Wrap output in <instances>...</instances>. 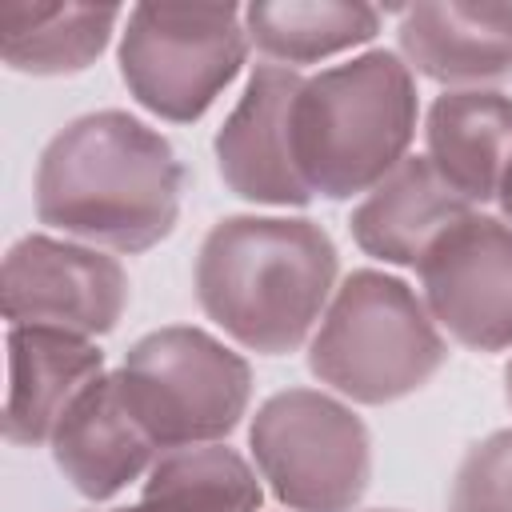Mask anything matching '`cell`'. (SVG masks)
<instances>
[{
	"instance_id": "obj_1",
	"label": "cell",
	"mask_w": 512,
	"mask_h": 512,
	"mask_svg": "<svg viewBox=\"0 0 512 512\" xmlns=\"http://www.w3.org/2000/svg\"><path fill=\"white\" fill-rule=\"evenodd\" d=\"M184 168L172 144L128 112H88L64 124L36 164L40 224L112 248L148 252L180 216Z\"/></svg>"
},
{
	"instance_id": "obj_2",
	"label": "cell",
	"mask_w": 512,
	"mask_h": 512,
	"mask_svg": "<svg viewBox=\"0 0 512 512\" xmlns=\"http://www.w3.org/2000/svg\"><path fill=\"white\" fill-rule=\"evenodd\" d=\"M336 244L304 216H228L196 256V300L212 324L260 356L296 352L324 320Z\"/></svg>"
},
{
	"instance_id": "obj_3",
	"label": "cell",
	"mask_w": 512,
	"mask_h": 512,
	"mask_svg": "<svg viewBox=\"0 0 512 512\" xmlns=\"http://www.w3.org/2000/svg\"><path fill=\"white\" fill-rule=\"evenodd\" d=\"M416 80L396 52H364L304 76L292 104V156L312 196L372 192L416 136Z\"/></svg>"
},
{
	"instance_id": "obj_4",
	"label": "cell",
	"mask_w": 512,
	"mask_h": 512,
	"mask_svg": "<svg viewBox=\"0 0 512 512\" xmlns=\"http://www.w3.org/2000/svg\"><path fill=\"white\" fill-rule=\"evenodd\" d=\"M448 344L424 300L376 268L352 272L312 332L308 368L356 404H392L420 392L444 364Z\"/></svg>"
},
{
	"instance_id": "obj_5",
	"label": "cell",
	"mask_w": 512,
	"mask_h": 512,
	"mask_svg": "<svg viewBox=\"0 0 512 512\" xmlns=\"http://www.w3.org/2000/svg\"><path fill=\"white\" fill-rule=\"evenodd\" d=\"M120 396L156 448L216 444L248 412L252 372L204 328L172 324L140 336L120 372Z\"/></svg>"
},
{
	"instance_id": "obj_6",
	"label": "cell",
	"mask_w": 512,
	"mask_h": 512,
	"mask_svg": "<svg viewBox=\"0 0 512 512\" xmlns=\"http://www.w3.org/2000/svg\"><path fill=\"white\" fill-rule=\"evenodd\" d=\"M248 56L236 4H136L120 32V76L136 104L172 124L200 120Z\"/></svg>"
},
{
	"instance_id": "obj_7",
	"label": "cell",
	"mask_w": 512,
	"mask_h": 512,
	"mask_svg": "<svg viewBox=\"0 0 512 512\" xmlns=\"http://www.w3.org/2000/svg\"><path fill=\"white\" fill-rule=\"evenodd\" d=\"M260 480L292 512H352L372 480V440L364 420L316 392L268 396L248 428Z\"/></svg>"
},
{
	"instance_id": "obj_8",
	"label": "cell",
	"mask_w": 512,
	"mask_h": 512,
	"mask_svg": "<svg viewBox=\"0 0 512 512\" xmlns=\"http://www.w3.org/2000/svg\"><path fill=\"white\" fill-rule=\"evenodd\" d=\"M424 308L472 352L512 348V224L468 212L420 260Z\"/></svg>"
},
{
	"instance_id": "obj_9",
	"label": "cell",
	"mask_w": 512,
	"mask_h": 512,
	"mask_svg": "<svg viewBox=\"0 0 512 512\" xmlns=\"http://www.w3.org/2000/svg\"><path fill=\"white\" fill-rule=\"evenodd\" d=\"M0 296L12 328H56L92 340L124 316L128 276L96 248L24 236L4 256Z\"/></svg>"
},
{
	"instance_id": "obj_10",
	"label": "cell",
	"mask_w": 512,
	"mask_h": 512,
	"mask_svg": "<svg viewBox=\"0 0 512 512\" xmlns=\"http://www.w3.org/2000/svg\"><path fill=\"white\" fill-rule=\"evenodd\" d=\"M304 76L284 64H256L244 96L216 132V168L224 184L252 204L300 208L312 200L292 156V104Z\"/></svg>"
},
{
	"instance_id": "obj_11",
	"label": "cell",
	"mask_w": 512,
	"mask_h": 512,
	"mask_svg": "<svg viewBox=\"0 0 512 512\" xmlns=\"http://www.w3.org/2000/svg\"><path fill=\"white\" fill-rule=\"evenodd\" d=\"M152 456H156V444L140 428V420L128 412L116 372L96 376L68 404V412L52 432L56 468L88 500H108L132 480H140L156 464Z\"/></svg>"
},
{
	"instance_id": "obj_12",
	"label": "cell",
	"mask_w": 512,
	"mask_h": 512,
	"mask_svg": "<svg viewBox=\"0 0 512 512\" xmlns=\"http://www.w3.org/2000/svg\"><path fill=\"white\" fill-rule=\"evenodd\" d=\"M104 352L88 336L56 328H8L4 440L36 448L52 440L68 404L104 376Z\"/></svg>"
},
{
	"instance_id": "obj_13",
	"label": "cell",
	"mask_w": 512,
	"mask_h": 512,
	"mask_svg": "<svg viewBox=\"0 0 512 512\" xmlns=\"http://www.w3.org/2000/svg\"><path fill=\"white\" fill-rule=\"evenodd\" d=\"M396 36L408 68L436 84L512 80V4H412Z\"/></svg>"
},
{
	"instance_id": "obj_14",
	"label": "cell",
	"mask_w": 512,
	"mask_h": 512,
	"mask_svg": "<svg viewBox=\"0 0 512 512\" xmlns=\"http://www.w3.org/2000/svg\"><path fill=\"white\" fill-rule=\"evenodd\" d=\"M468 212L476 208L440 180L428 156H408L352 208L348 228L368 256L420 268L424 252L440 240V232Z\"/></svg>"
},
{
	"instance_id": "obj_15",
	"label": "cell",
	"mask_w": 512,
	"mask_h": 512,
	"mask_svg": "<svg viewBox=\"0 0 512 512\" xmlns=\"http://www.w3.org/2000/svg\"><path fill=\"white\" fill-rule=\"evenodd\" d=\"M428 164L472 208L500 196L512 164V96L452 88L432 100L424 120Z\"/></svg>"
},
{
	"instance_id": "obj_16",
	"label": "cell",
	"mask_w": 512,
	"mask_h": 512,
	"mask_svg": "<svg viewBox=\"0 0 512 512\" xmlns=\"http://www.w3.org/2000/svg\"><path fill=\"white\" fill-rule=\"evenodd\" d=\"M120 16L124 12L116 4L4 0L0 56L12 72L24 76H72L108 48Z\"/></svg>"
},
{
	"instance_id": "obj_17",
	"label": "cell",
	"mask_w": 512,
	"mask_h": 512,
	"mask_svg": "<svg viewBox=\"0 0 512 512\" xmlns=\"http://www.w3.org/2000/svg\"><path fill=\"white\" fill-rule=\"evenodd\" d=\"M248 44L292 68L368 44L380 32V8L356 0H272L244 8Z\"/></svg>"
},
{
	"instance_id": "obj_18",
	"label": "cell",
	"mask_w": 512,
	"mask_h": 512,
	"mask_svg": "<svg viewBox=\"0 0 512 512\" xmlns=\"http://www.w3.org/2000/svg\"><path fill=\"white\" fill-rule=\"evenodd\" d=\"M144 500L160 512H256L264 492L236 448L192 444L160 452L148 468Z\"/></svg>"
},
{
	"instance_id": "obj_19",
	"label": "cell",
	"mask_w": 512,
	"mask_h": 512,
	"mask_svg": "<svg viewBox=\"0 0 512 512\" xmlns=\"http://www.w3.org/2000/svg\"><path fill=\"white\" fill-rule=\"evenodd\" d=\"M448 512H512V428L464 452L448 488Z\"/></svg>"
},
{
	"instance_id": "obj_20",
	"label": "cell",
	"mask_w": 512,
	"mask_h": 512,
	"mask_svg": "<svg viewBox=\"0 0 512 512\" xmlns=\"http://www.w3.org/2000/svg\"><path fill=\"white\" fill-rule=\"evenodd\" d=\"M500 208H504V220L512 224V164H508V172H504V184H500Z\"/></svg>"
},
{
	"instance_id": "obj_21",
	"label": "cell",
	"mask_w": 512,
	"mask_h": 512,
	"mask_svg": "<svg viewBox=\"0 0 512 512\" xmlns=\"http://www.w3.org/2000/svg\"><path fill=\"white\" fill-rule=\"evenodd\" d=\"M116 512H160V508H156V504H148V500H140L136 508H116Z\"/></svg>"
},
{
	"instance_id": "obj_22",
	"label": "cell",
	"mask_w": 512,
	"mask_h": 512,
	"mask_svg": "<svg viewBox=\"0 0 512 512\" xmlns=\"http://www.w3.org/2000/svg\"><path fill=\"white\" fill-rule=\"evenodd\" d=\"M504 392H508V404H512V360H508V368H504Z\"/></svg>"
},
{
	"instance_id": "obj_23",
	"label": "cell",
	"mask_w": 512,
	"mask_h": 512,
	"mask_svg": "<svg viewBox=\"0 0 512 512\" xmlns=\"http://www.w3.org/2000/svg\"><path fill=\"white\" fill-rule=\"evenodd\" d=\"M368 512H400V508H368Z\"/></svg>"
}]
</instances>
